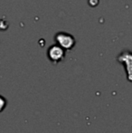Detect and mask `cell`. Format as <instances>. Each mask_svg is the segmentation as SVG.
Returning <instances> with one entry per match:
<instances>
[{
	"label": "cell",
	"mask_w": 132,
	"mask_h": 133,
	"mask_svg": "<svg viewBox=\"0 0 132 133\" xmlns=\"http://www.w3.org/2000/svg\"><path fill=\"white\" fill-rule=\"evenodd\" d=\"M117 61L125 67L127 80L129 82H132V52L123 51L117 57Z\"/></svg>",
	"instance_id": "6da1fadb"
},
{
	"label": "cell",
	"mask_w": 132,
	"mask_h": 133,
	"mask_svg": "<svg viewBox=\"0 0 132 133\" xmlns=\"http://www.w3.org/2000/svg\"><path fill=\"white\" fill-rule=\"evenodd\" d=\"M65 51L66 50L64 48L60 46L58 44H55L48 48L47 56L53 63H58L65 58Z\"/></svg>",
	"instance_id": "7a4b0ae2"
},
{
	"label": "cell",
	"mask_w": 132,
	"mask_h": 133,
	"mask_svg": "<svg viewBox=\"0 0 132 133\" xmlns=\"http://www.w3.org/2000/svg\"><path fill=\"white\" fill-rule=\"evenodd\" d=\"M54 40L56 44L64 48L65 50H71L75 45V39L72 35L64 32H59L55 35Z\"/></svg>",
	"instance_id": "3957f363"
},
{
	"label": "cell",
	"mask_w": 132,
	"mask_h": 133,
	"mask_svg": "<svg viewBox=\"0 0 132 133\" xmlns=\"http://www.w3.org/2000/svg\"><path fill=\"white\" fill-rule=\"evenodd\" d=\"M5 105H7V101L3 96H1V111L4 110V109L5 108Z\"/></svg>",
	"instance_id": "277c9868"
}]
</instances>
